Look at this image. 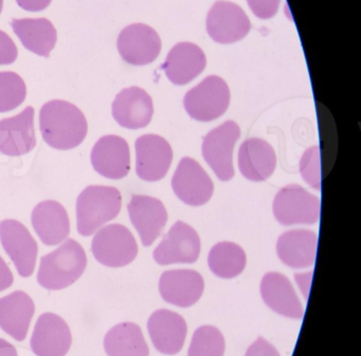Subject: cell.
Instances as JSON below:
<instances>
[{
	"label": "cell",
	"instance_id": "cell-1",
	"mask_svg": "<svg viewBox=\"0 0 361 356\" xmlns=\"http://www.w3.org/2000/svg\"><path fill=\"white\" fill-rule=\"evenodd\" d=\"M39 130L52 148L71 151L85 140L87 120L75 105L67 101H50L39 111Z\"/></svg>",
	"mask_w": 361,
	"mask_h": 356
},
{
	"label": "cell",
	"instance_id": "cell-2",
	"mask_svg": "<svg viewBox=\"0 0 361 356\" xmlns=\"http://www.w3.org/2000/svg\"><path fill=\"white\" fill-rule=\"evenodd\" d=\"M86 267L87 256L83 246L75 240L68 239L54 252L42 257L37 281L47 290H63L75 284Z\"/></svg>",
	"mask_w": 361,
	"mask_h": 356
},
{
	"label": "cell",
	"instance_id": "cell-3",
	"mask_svg": "<svg viewBox=\"0 0 361 356\" xmlns=\"http://www.w3.org/2000/svg\"><path fill=\"white\" fill-rule=\"evenodd\" d=\"M122 196L113 186L90 185L77 200L78 231L84 237L92 236L101 227L119 215Z\"/></svg>",
	"mask_w": 361,
	"mask_h": 356
},
{
	"label": "cell",
	"instance_id": "cell-4",
	"mask_svg": "<svg viewBox=\"0 0 361 356\" xmlns=\"http://www.w3.org/2000/svg\"><path fill=\"white\" fill-rule=\"evenodd\" d=\"M230 104L227 83L217 75L206 77L185 94L183 106L192 119L211 122L221 117Z\"/></svg>",
	"mask_w": 361,
	"mask_h": 356
},
{
	"label": "cell",
	"instance_id": "cell-5",
	"mask_svg": "<svg viewBox=\"0 0 361 356\" xmlns=\"http://www.w3.org/2000/svg\"><path fill=\"white\" fill-rule=\"evenodd\" d=\"M92 252L101 265L122 267L130 265L138 255V244L132 231L122 224H109L94 235Z\"/></svg>",
	"mask_w": 361,
	"mask_h": 356
},
{
	"label": "cell",
	"instance_id": "cell-6",
	"mask_svg": "<svg viewBox=\"0 0 361 356\" xmlns=\"http://www.w3.org/2000/svg\"><path fill=\"white\" fill-rule=\"evenodd\" d=\"M320 200L298 184L283 187L274 200V215L282 225L316 224Z\"/></svg>",
	"mask_w": 361,
	"mask_h": 356
},
{
	"label": "cell",
	"instance_id": "cell-7",
	"mask_svg": "<svg viewBox=\"0 0 361 356\" xmlns=\"http://www.w3.org/2000/svg\"><path fill=\"white\" fill-rule=\"evenodd\" d=\"M240 138V127L233 121L225 122L204 136L202 157L221 181L234 177L233 149Z\"/></svg>",
	"mask_w": 361,
	"mask_h": 356
},
{
	"label": "cell",
	"instance_id": "cell-8",
	"mask_svg": "<svg viewBox=\"0 0 361 356\" xmlns=\"http://www.w3.org/2000/svg\"><path fill=\"white\" fill-rule=\"evenodd\" d=\"M0 241L18 274L30 277L35 272L39 246L29 229L20 221L6 219L0 222Z\"/></svg>",
	"mask_w": 361,
	"mask_h": 356
},
{
	"label": "cell",
	"instance_id": "cell-9",
	"mask_svg": "<svg viewBox=\"0 0 361 356\" xmlns=\"http://www.w3.org/2000/svg\"><path fill=\"white\" fill-rule=\"evenodd\" d=\"M200 250L202 243L197 231L187 223L177 221L155 248L153 256L160 265L194 263L198 260Z\"/></svg>",
	"mask_w": 361,
	"mask_h": 356
},
{
	"label": "cell",
	"instance_id": "cell-10",
	"mask_svg": "<svg viewBox=\"0 0 361 356\" xmlns=\"http://www.w3.org/2000/svg\"><path fill=\"white\" fill-rule=\"evenodd\" d=\"M207 32L219 44H233L244 39L251 24L244 10L231 1L219 0L207 15Z\"/></svg>",
	"mask_w": 361,
	"mask_h": 356
},
{
	"label": "cell",
	"instance_id": "cell-11",
	"mask_svg": "<svg viewBox=\"0 0 361 356\" xmlns=\"http://www.w3.org/2000/svg\"><path fill=\"white\" fill-rule=\"evenodd\" d=\"M118 51L124 62L133 66L153 63L161 51V39L152 27L133 24L126 27L118 37Z\"/></svg>",
	"mask_w": 361,
	"mask_h": 356
},
{
	"label": "cell",
	"instance_id": "cell-12",
	"mask_svg": "<svg viewBox=\"0 0 361 356\" xmlns=\"http://www.w3.org/2000/svg\"><path fill=\"white\" fill-rule=\"evenodd\" d=\"M175 195L191 206H202L209 202L214 191V184L206 170L196 160L183 158L172 179Z\"/></svg>",
	"mask_w": 361,
	"mask_h": 356
},
{
	"label": "cell",
	"instance_id": "cell-13",
	"mask_svg": "<svg viewBox=\"0 0 361 356\" xmlns=\"http://www.w3.org/2000/svg\"><path fill=\"white\" fill-rule=\"evenodd\" d=\"M137 176L147 182H157L168 174L173 161V149L168 141L157 134L137 139Z\"/></svg>",
	"mask_w": 361,
	"mask_h": 356
},
{
	"label": "cell",
	"instance_id": "cell-14",
	"mask_svg": "<svg viewBox=\"0 0 361 356\" xmlns=\"http://www.w3.org/2000/svg\"><path fill=\"white\" fill-rule=\"evenodd\" d=\"M73 343L67 322L54 313L39 316L31 337V349L37 356H66Z\"/></svg>",
	"mask_w": 361,
	"mask_h": 356
},
{
	"label": "cell",
	"instance_id": "cell-15",
	"mask_svg": "<svg viewBox=\"0 0 361 356\" xmlns=\"http://www.w3.org/2000/svg\"><path fill=\"white\" fill-rule=\"evenodd\" d=\"M92 167L104 178L120 180L130 170L128 143L115 134L104 136L94 144L90 155Z\"/></svg>",
	"mask_w": 361,
	"mask_h": 356
},
{
	"label": "cell",
	"instance_id": "cell-16",
	"mask_svg": "<svg viewBox=\"0 0 361 356\" xmlns=\"http://www.w3.org/2000/svg\"><path fill=\"white\" fill-rule=\"evenodd\" d=\"M35 109L25 108L20 115L0 121V153L10 157H20L37 146Z\"/></svg>",
	"mask_w": 361,
	"mask_h": 356
},
{
	"label": "cell",
	"instance_id": "cell-17",
	"mask_svg": "<svg viewBox=\"0 0 361 356\" xmlns=\"http://www.w3.org/2000/svg\"><path fill=\"white\" fill-rule=\"evenodd\" d=\"M128 215L145 246H151L168 222L164 203L149 196L134 195L128 205Z\"/></svg>",
	"mask_w": 361,
	"mask_h": 356
},
{
	"label": "cell",
	"instance_id": "cell-18",
	"mask_svg": "<svg viewBox=\"0 0 361 356\" xmlns=\"http://www.w3.org/2000/svg\"><path fill=\"white\" fill-rule=\"evenodd\" d=\"M147 330L154 347L166 355L179 353L187 338L188 326L185 318L170 310L154 312L147 322Z\"/></svg>",
	"mask_w": 361,
	"mask_h": 356
},
{
	"label": "cell",
	"instance_id": "cell-19",
	"mask_svg": "<svg viewBox=\"0 0 361 356\" xmlns=\"http://www.w3.org/2000/svg\"><path fill=\"white\" fill-rule=\"evenodd\" d=\"M113 117L121 127L141 129L151 123L154 115L153 100L142 88L122 90L114 101Z\"/></svg>",
	"mask_w": 361,
	"mask_h": 356
},
{
	"label": "cell",
	"instance_id": "cell-20",
	"mask_svg": "<svg viewBox=\"0 0 361 356\" xmlns=\"http://www.w3.org/2000/svg\"><path fill=\"white\" fill-rule=\"evenodd\" d=\"M202 276L193 269H172L162 274L159 292L162 298L171 305L189 307L195 305L204 293Z\"/></svg>",
	"mask_w": 361,
	"mask_h": 356
},
{
	"label": "cell",
	"instance_id": "cell-21",
	"mask_svg": "<svg viewBox=\"0 0 361 356\" xmlns=\"http://www.w3.org/2000/svg\"><path fill=\"white\" fill-rule=\"evenodd\" d=\"M35 233L44 244L54 246L67 239L71 234V220L62 204L46 200L35 206L31 215Z\"/></svg>",
	"mask_w": 361,
	"mask_h": 356
},
{
	"label": "cell",
	"instance_id": "cell-22",
	"mask_svg": "<svg viewBox=\"0 0 361 356\" xmlns=\"http://www.w3.org/2000/svg\"><path fill=\"white\" fill-rule=\"evenodd\" d=\"M261 295L264 303L276 313L295 319L303 318V305L290 280L283 274H266L261 282Z\"/></svg>",
	"mask_w": 361,
	"mask_h": 356
},
{
	"label": "cell",
	"instance_id": "cell-23",
	"mask_svg": "<svg viewBox=\"0 0 361 356\" xmlns=\"http://www.w3.org/2000/svg\"><path fill=\"white\" fill-rule=\"evenodd\" d=\"M204 51L195 44L179 43L169 52L162 69L174 85L189 84L206 68Z\"/></svg>",
	"mask_w": 361,
	"mask_h": 356
},
{
	"label": "cell",
	"instance_id": "cell-24",
	"mask_svg": "<svg viewBox=\"0 0 361 356\" xmlns=\"http://www.w3.org/2000/svg\"><path fill=\"white\" fill-rule=\"evenodd\" d=\"M35 313L32 298L24 291H14L0 298V329L16 341H24Z\"/></svg>",
	"mask_w": 361,
	"mask_h": 356
},
{
	"label": "cell",
	"instance_id": "cell-25",
	"mask_svg": "<svg viewBox=\"0 0 361 356\" xmlns=\"http://www.w3.org/2000/svg\"><path fill=\"white\" fill-rule=\"evenodd\" d=\"M276 167L274 147L259 138L245 141L238 151V168L240 174L253 182L266 181Z\"/></svg>",
	"mask_w": 361,
	"mask_h": 356
},
{
	"label": "cell",
	"instance_id": "cell-26",
	"mask_svg": "<svg viewBox=\"0 0 361 356\" xmlns=\"http://www.w3.org/2000/svg\"><path fill=\"white\" fill-rule=\"evenodd\" d=\"M317 234L310 229H293L282 234L276 253L284 265L293 269L312 267L316 259Z\"/></svg>",
	"mask_w": 361,
	"mask_h": 356
},
{
	"label": "cell",
	"instance_id": "cell-27",
	"mask_svg": "<svg viewBox=\"0 0 361 356\" xmlns=\"http://www.w3.org/2000/svg\"><path fill=\"white\" fill-rule=\"evenodd\" d=\"M12 28L25 48L44 58H49L56 47L58 32L47 18H13Z\"/></svg>",
	"mask_w": 361,
	"mask_h": 356
},
{
	"label": "cell",
	"instance_id": "cell-28",
	"mask_svg": "<svg viewBox=\"0 0 361 356\" xmlns=\"http://www.w3.org/2000/svg\"><path fill=\"white\" fill-rule=\"evenodd\" d=\"M109 356H149V350L142 330L135 322L116 324L104 337Z\"/></svg>",
	"mask_w": 361,
	"mask_h": 356
},
{
	"label": "cell",
	"instance_id": "cell-29",
	"mask_svg": "<svg viewBox=\"0 0 361 356\" xmlns=\"http://www.w3.org/2000/svg\"><path fill=\"white\" fill-rule=\"evenodd\" d=\"M247 258L238 244L225 241L215 244L208 256V265L217 277L231 279L243 273Z\"/></svg>",
	"mask_w": 361,
	"mask_h": 356
},
{
	"label": "cell",
	"instance_id": "cell-30",
	"mask_svg": "<svg viewBox=\"0 0 361 356\" xmlns=\"http://www.w3.org/2000/svg\"><path fill=\"white\" fill-rule=\"evenodd\" d=\"M225 338L219 329L202 326L194 332L188 356H224Z\"/></svg>",
	"mask_w": 361,
	"mask_h": 356
},
{
	"label": "cell",
	"instance_id": "cell-31",
	"mask_svg": "<svg viewBox=\"0 0 361 356\" xmlns=\"http://www.w3.org/2000/svg\"><path fill=\"white\" fill-rule=\"evenodd\" d=\"M26 96V84L20 75L11 71L0 72V113L18 108Z\"/></svg>",
	"mask_w": 361,
	"mask_h": 356
},
{
	"label": "cell",
	"instance_id": "cell-32",
	"mask_svg": "<svg viewBox=\"0 0 361 356\" xmlns=\"http://www.w3.org/2000/svg\"><path fill=\"white\" fill-rule=\"evenodd\" d=\"M300 172L305 182L314 189H321L320 149L312 146L304 153L300 162Z\"/></svg>",
	"mask_w": 361,
	"mask_h": 356
},
{
	"label": "cell",
	"instance_id": "cell-33",
	"mask_svg": "<svg viewBox=\"0 0 361 356\" xmlns=\"http://www.w3.org/2000/svg\"><path fill=\"white\" fill-rule=\"evenodd\" d=\"M247 3L257 18L269 20L278 12L281 0H247Z\"/></svg>",
	"mask_w": 361,
	"mask_h": 356
},
{
	"label": "cell",
	"instance_id": "cell-34",
	"mask_svg": "<svg viewBox=\"0 0 361 356\" xmlns=\"http://www.w3.org/2000/svg\"><path fill=\"white\" fill-rule=\"evenodd\" d=\"M18 56V50L13 39L0 30V66L11 65Z\"/></svg>",
	"mask_w": 361,
	"mask_h": 356
},
{
	"label": "cell",
	"instance_id": "cell-35",
	"mask_svg": "<svg viewBox=\"0 0 361 356\" xmlns=\"http://www.w3.org/2000/svg\"><path fill=\"white\" fill-rule=\"evenodd\" d=\"M245 356H281L274 345L259 336L247 350Z\"/></svg>",
	"mask_w": 361,
	"mask_h": 356
},
{
	"label": "cell",
	"instance_id": "cell-36",
	"mask_svg": "<svg viewBox=\"0 0 361 356\" xmlns=\"http://www.w3.org/2000/svg\"><path fill=\"white\" fill-rule=\"evenodd\" d=\"M14 276L5 259L0 256V292L7 290L13 284Z\"/></svg>",
	"mask_w": 361,
	"mask_h": 356
},
{
	"label": "cell",
	"instance_id": "cell-37",
	"mask_svg": "<svg viewBox=\"0 0 361 356\" xmlns=\"http://www.w3.org/2000/svg\"><path fill=\"white\" fill-rule=\"evenodd\" d=\"M52 0H16L18 5L25 11L41 12L47 9Z\"/></svg>",
	"mask_w": 361,
	"mask_h": 356
},
{
	"label": "cell",
	"instance_id": "cell-38",
	"mask_svg": "<svg viewBox=\"0 0 361 356\" xmlns=\"http://www.w3.org/2000/svg\"><path fill=\"white\" fill-rule=\"evenodd\" d=\"M0 356H18V350L9 341L0 338Z\"/></svg>",
	"mask_w": 361,
	"mask_h": 356
},
{
	"label": "cell",
	"instance_id": "cell-39",
	"mask_svg": "<svg viewBox=\"0 0 361 356\" xmlns=\"http://www.w3.org/2000/svg\"><path fill=\"white\" fill-rule=\"evenodd\" d=\"M3 8H4V0H0V14H1V12H3Z\"/></svg>",
	"mask_w": 361,
	"mask_h": 356
}]
</instances>
